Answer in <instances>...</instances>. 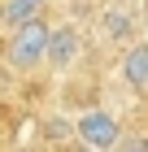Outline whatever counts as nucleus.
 <instances>
[{"label": "nucleus", "instance_id": "f257e3e1", "mask_svg": "<svg viewBox=\"0 0 148 152\" xmlns=\"http://www.w3.org/2000/svg\"><path fill=\"white\" fill-rule=\"evenodd\" d=\"M48 48H52V26L48 18H31L18 31H4V65L13 74L48 70Z\"/></svg>", "mask_w": 148, "mask_h": 152}, {"label": "nucleus", "instance_id": "f03ea898", "mask_svg": "<svg viewBox=\"0 0 148 152\" xmlns=\"http://www.w3.org/2000/svg\"><path fill=\"white\" fill-rule=\"evenodd\" d=\"M74 139L91 152L105 148H122V122H118L113 109H83L74 117Z\"/></svg>", "mask_w": 148, "mask_h": 152}, {"label": "nucleus", "instance_id": "7ed1b4c3", "mask_svg": "<svg viewBox=\"0 0 148 152\" xmlns=\"http://www.w3.org/2000/svg\"><path fill=\"white\" fill-rule=\"evenodd\" d=\"M83 57V31L79 26H52V48H48V70L52 74H70Z\"/></svg>", "mask_w": 148, "mask_h": 152}, {"label": "nucleus", "instance_id": "20e7f679", "mask_svg": "<svg viewBox=\"0 0 148 152\" xmlns=\"http://www.w3.org/2000/svg\"><path fill=\"white\" fill-rule=\"evenodd\" d=\"M118 74H122V83H126V87L148 91V39H139V44H126Z\"/></svg>", "mask_w": 148, "mask_h": 152}, {"label": "nucleus", "instance_id": "39448f33", "mask_svg": "<svg viewBox=\"0 0 148 152\" xmlns=\"http://www.w3.org/2000/svg\"><path fill=\"white\" fill-rule=\"evenodd\" d=\"M44 9H48V0H0V26L18 31L31 18H44Z\"/></svg>", "mask_w": 148, "mask_h": 152}, {"label": "nucleus", "instance_id": "423d86ee", "mask_svg": "<svg viewBox=\"0 0 148 152\" xmlns=\"http://www.w3.org/2000/svg\"><path fill=\"white\" fill-rule=\"evenodd\" d=\"M118 4H139V0H118Z\"/></svg>", "mask_w": 148, "mask_h": 152}]
</instances>
